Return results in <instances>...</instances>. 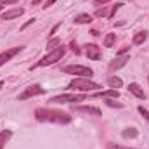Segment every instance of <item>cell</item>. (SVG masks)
<instances>
[{
	"label": "cell",
	"mask_w": 149,
	"mask_h": 149,
	"mask_svg": "<svg viewBox=\"0 0 149 149\" xmlns=\"http://www.w3.org/2000/svg\"><path fill=\"white\" fill-rule=\"evenodd\" d=\"M35 116L40 121H50V123H59V125H66L71 121V116L68 113L50 109V108H38L35 111Z\"/></svg>",
	"instance_id": "obj_1"
},
{
	"label": "cell",
	"mask_w": 149,
	"mask_h": 149,
	"mask_svg": "<svg viewBox=\"0 0 149 149\" xmlns=\"http://www.w3.org/2000/svg\"><path fill=\"white\" fill-rule=\"evenodd\" d=\"M64 52H66V49L61 45V47H57V49H54V50H50L45 57H42L40 61H38L35 66H31V70L33 68H43V66H50V64H54V63H57V61H61V57L64 56Z\"/></svg>",
	"instance_id": "obj_2"
},
{
	"label": "cell",
	"mask_w": 149,
	"mask_h": 149,
	"mask_svg": "<svg viewBox=\"0 0 149 149\" xmlns=\"http://www.w3.org/2000/svg\"><path fill=\"white\" fill-rule=\"evenodd\" d=\"M68 88H73V90H80V92H92V90H97L101 88L99 83L88 80V78H74L70 81Z\"/></svg>",
	"instance_id": "obj_3"
},
{
	"label": "cell",
	"mask_w": 149,
	"mask_h": 149,
	"mask_svg": "<svg viewBox=\"0 0 149 149\" xmlns=\"http://www.w3.org/2000/svg\"><path fill=\"white\" fill-rule=\"evenodd\" d=\"M88 99L87 94H61V95H56L52 97L49 102H56V104H70V102H81Z\"/></svg>",
	"instance_id": "obj_4"
},
{
	"label": "cell",
	"mask_w": 149,
	"mask_h": 149,
	"mask_svg": "<svg viewBox=\"0 0 149 149\" xmlns=\"http://www.w3.org/2000/svg\"><path fill=\"white\" fill-rule=\"evenodd\" d=\"M63 73H68V74H76L80 78H90L92 76V70L87 68V66H81V64H70V66H63L61 68Z\"/></svg>",
	"instance_id": "obj_5"
},
{
	"label": "cell",
	"mask_w": 149,
	"mask_h": 149,
	"mask_svg": "<svg viewBox=\"0 0 149 149\" xmlns=\"http://www.w3.org/2000/svg\"><path fill=\"white\" fill-rule=\"evenodd\" d=\"M42 94H45V88H42L40 85H31V87H28V88L19 95V101H26V99H30V97L42 95Z\"/></svg>",
	"instance_id": "obj_6"
},
{
	"label": "cell",
	"mask_w": 149,
	"mask_h": 149,
	"mask_svg": "<svg viewBox=\"0 0 149 149\" xmlns=\"http://www.w3.org/2000/svg\"><path fill=\"white\" fill-rule=\"evenodd\" d=\"M24 47H14V49H7V50H3L2 54H0V66H3L5 63H9L14 56H17L21 50H23Z\"/></svg>",
	"instance_id": "obj_7"
},
{
	"label": "cell",
	"mask_w": 149,
	"mask_h": 149,
	"mask_svg": "<svg viewBox=\"0 0 149 149\" xmlns=\"http://www.w3.org/2000/svg\"><path fill=\"white\" fill-rule=\"evenodd\" d=\"M85 54L88 56V59H92V61H97V59H101V47H97L95 43H88V45H87V50H85Z\"/></svg>",
	"instance_id": "obj_8"
},
{
	"label": "cell",
	"mask_w": 149,
	"mask_h": 149,
	"mask_svg": "<svg viewBox=\"0 0 149 149\" xmlns=\"http://www.w3.org/2000/svg\"><path fill=\"white\" fill-rule=\"evenodd\" d=\"M127 63H128L127 56H116V59H113L111 63H109V71H116V70L123 68Z\"/></svg>",
	"instance_id": "obj_9"
},
{
	"label": "cell",
	"mask_w": 149,
	"mask_h": 149,
	"mask_svg": "<svg viewBox=\"0 0 149 149\" xmlns=\"http://www.w3.org/2000/svg\"><path fill=\"white\" fill-rule=\"evenodd\" d=\"M76 113H85V114H94V116H101V109L94 108V106H73Z\"/></svg>",
	"instance_id": "obj_10"
},
{
	"label": "cell",
	"mask_w": 149,
	"mask_h": 149,
	"mask_svg": "<svg viewBox=\"0 0 149 149\" xmlns=\"http://www.w3.org/2000/svg\"><path fill=\"white\" fill-rule=\"evenodd\" d=\"M24 14V9L23 7H17V9H10V10H5L2 14V19L3 21H9V19H14V17H19Z\"/></svg>",
	"instance_id": "obj_11"
},
{
	"label": "cell",
	"mask_w": 149,
	"mask_h": 149,
	"mask_svg": "<svg viewBox=\"0 0 149 149\" xmlns=\"http://www.w3.org/2000/svg\"><path fill=\"white\" fill-rule=\"evenodd\" d=\"M128 92H130V94H134L137 99H146L144 90H142V88H141V85H137V83H130V85H128Z\"/></svg>",
	"instance_id": "obj_12"
},
{
	"label": "cell",
	"mask_w": 149,
	"mask_h": 149,
	"mask_svg": "<svg viewBox=\"0 0 149 149\" xmlns=\"http://www.w3.org/2000/svg\"><path fill=\"white\" fill-rule=\"evenodd\" d=\"M74 24H90L92 23V16L90 14H80L73 19Z\"/></svg>",
	"instance_id": "obj_13"
},
{
	"label": "cell",
	"mask_w": 149,
	"mask_h": 149,
	"mask_svg": "<svg viewBox=\"0 0 149 149\" xmlns=\"http://www.w3.org/2000/svg\"><path fill=\"white\" fill-rule=\"evenodd\" d=\"M12 137V130H2L0 132V149H3V146L7 144V141Z\"/></svg>",
	"instance_id": "obj_14"
},
{
	"label": "cell",
	"mask_w": 149,
	"mask_h": 149,
	"mask_svg": "<svg viewBox=\"0 0 149 149\" xmlns=\"http://www.w3.org/2000/svg\"><path fill=\"white\" fill-rule=\"evenodd\" d=\"M108 85H109L111 88H120V87L123 85V81H121V78H118V76H109V78H108Z\"/></svg>",
	"instance_id": "obj_15"
},
{
	"label": "cell",
	"mask_w": 149,
	"mask_h": 149,
	"mask_svg": "<svg viewBox=\"0 0 149 149\" xmlns=\"http://www.w3.org/2000/svg\"><path fill=\"white\" fill-rule=\"evenodd\" d=\"M146 40H148V33H146V31H139V33L134 35V43H135V45H141V43H144Z\"/></svg>",
	"instance_id": "obj_16"
},
{
	"label": "cell",
	"mask_w": 149,
	"mask_h": 149,
	"mask_svg": "<svg viewBox=\"0 0 149 149\" xmlns=\"http://www.w3.org/2000/svg\"><path fill=\"white\" fill-rule=\"evenodd\" d=\"M57 47H61V38H50L47 42V50H54Z\"/></svg>",
	"instance_id": "obj_17"
},
{
	"label": "cell",
	"mask_w": 149,
	"mask_h": 149,
	"mask_svg": "<svg viewBox=\"0 0 149 149\" xmlns=\"http://www.w3.org/2000/svg\"><path fill=\"white\" fill-rule=\"evenodd\" d=\"M137 134H139L137 128H127V130H123L121 135H123L125 139H134V137H137Z\"/></svg>",
	"instance_id": "obj_18"
},
{
	"label": "cell",
	"mask_w": 149,
	"mask_h": 149,
	"mask_svg": "<svg viewBox=\"0 0 149 149\" xmlns=\"http://www.w3.org/2000/svg\"><path fill=\"white\" fill-rule=\"evenodd\" d=\"M114 42H116V35L114 33H108L106 38H104V47H113Z\"/></svg>",
	"instance_id": "obj_19"
},
{
	"label": "cell",
	"mask_w": 149,
	"mask_h": 149,
	"mask_svg": "<svg viewBox=\"0 0 149 149\" xmlns=\"http://www.w3.org/2000/svg\"><path fill=\"white\" fill-rule=\"evenodd\" d=\"M95 16H97V17H106V16L109 17V10H108L106 7H102V9H97V10H95Z\"/></svg>",
	"instance_id": "obj_20"
},
{
	"label": "cell",
	"mask_w": 149,
	"mask_h": 149,
	"mask_svg": "<svg viewBox=\"0 0 149 149\" xmlns=\"http://www.w3.org/2000/svg\"><path fill=\"white\" fill-rule=\"evenodd\" d=\"M139 113H141V114H142V116H144V118L149 121V111H148V109H144L142 106H139Z\"/></svg>",
	"instance_id": "obj_21"
},
{
	"label": "cell",
	"mask_w": 149,
	"mask_h": 149,
	"mask_svg": "<svg viewBox=\"0 0 149 149\" xmlns=\"http://www.w3.org/2000/svg\"><path fill=\"white\" fill-rule=\"evenodd\" d=\"M120 7H121V3H116V5H113V9L109 10V17H113V16L116 14V10H118Z\"/></svg>",
	"instance_id": "obj_22"
},
{
	"label": "cell",
	"mask_w": 149,
	"mask_h": 149,
	"mask_svg": "<svg viewBox=\"0 0 149 149\" xmlns=\"http://www.w3.org/2000/svg\"><path fill=\"white\" fill-rule=\"evenodd\" d=\"M106 102H108V106H111V108H121V104H120V102H114L113 99H108Z\"/></svg>",
	"instance_id": "obj_23"
},
{
	"label": "cell",
	"mask_w": 149,
	"mask_h": 149,
	"mask_svg": "<svg viewBox=\"0 0 149 149\" xmlns=\"http://www.w3.org/2000/svg\"><path fill=\"white\" fill-rule=\"evenodd\" d=\"M108 149H132V148H121V146H116V144H108Z\"/></svg>",
	"instance_id": "obj_24"
},
{
	"label": "cell",
	"mask_w": 149,
	"mask_h": 149,
	"mask_svg": "<svg viewBox=\"0 0 149 149\" xmlns=\"http://www.w3.org/2000/svg\"><path fill=\"white\" fill-rule=\"evenodd\" d=\"M56 2H57V0H47V2L43 3V9H47V7H50V5H52V3H56Z\"/></svg>",
	"instance_id": "obj_25"
},
{
	"label": "cell",
	"mask_w": 149,
	"mask_h": 149,
	"mask_svg": "<svg viewBox=\"0 0 149 149\" xmlns=\"http://www.w3.org/2000/svg\"><path fill=\"white\" fill-rule=\"evenodd\" d=\"M128 50H130V47H123V49H121V50H120L118 54H120V56H125V54H127Z\"/></svg>",
	"instance_id": "obj_26"
},
{
	"label": "cell",
	"mask_w": 149,
	"mask_h": 149,
	"mask_svg": "<svg viewBox=\"0 0 149 149\" xmlns=\"http://www.w3.org/2000/svg\"><path fill=\"white\" fill-rule=\"evenodd\" d=\"M71 49L74 50V54H80V49L76 47V43H74V42H71Z\"/></svg>",
	"instance_id": "obj_27"
},
{
	"label": "cell",
	"mask_w": 149,
	"mask_h": 149,
	"mask_svg": "<svg viewBox=\"0 0 149 149\" xmlns=\"http://www.w3.org/2000/svg\"><path fill=\"white\" fill-rule=\"evenodd\" d=\"M108 2H109V0H94V3H95V5H101V3L104 5V3H108Z\"/></svg>",
	"instance_id": "obj_28"
},
{
	"label": "cell",
	"mask_w": 149,
	"mask_h": 149,
	"mask_svg": "<svg viewBox=\"0 0 149 149\" xmlns=\"http://www.w3.org/2000/svg\"><path fill=\"white\" fill-rule=\"evenodd\" d=\"M33 21H35V19H30V21H28V23H26V24H24V26H23V28H21V30H24V28H28V26H30V24H31V23H33Z\"/></svg>",
	"instance_id": "obj_29"
},
{
	"label": "cell",
	"mask_w": 149,
	"mask_h": 149,
	"mask_svg": "<svg viewBox=\"0 0 149 149\" xmlns=\"http://www.w3.org/2000/svg\"><path fill=\"white\" fill-rule=\"evenodd\" d=\"M57 28H59V24H56V26H54V28H52V30H50V33H49V35H54V33H56V30H57Z\"/></svg>",
	"instance_id": "obj_30"
},
{
	"label": "cell",
	"mask_w": 149,
	"mask_h": 149,
	"mask_svg": "<svg viewBox=\"0 0 149 149\" xmlns=\"http://www.w3.org/2000/svg\"><path fill=\"white\" fill-rule=\"evenodd\" d=\"M90 33H92V35H94V37H99V31H97V30H92V31H90Z\"/></svg>",
	"instance_id": "obj_31"
},
{
	"label": "cell",
	"mask_w": 149,
	"mask_h": 149,
	"mask_svg": "<svg viewBox=\"0 0 149 149\" xmlns=\"http://www.w3.org/2000/svg\"><path fill=\"white\" fill-rule=\"evenodd\" d=\"M14 2H16V0H3V2H2V3H3V5H5V3H14Z\"/></svg>",
	"instance_id": "obj_32"
},
{
	"label": "cell",
	"mask_w": 149,
	"mask_h": 149,
	"mask_svg": "<svg viewBox=\"0 0 149 149\" xmlns=\"http://www.w3.org/2000/svg\"><path fill=\"white\" fill-rule=\"evenodd\" d=\"M42 0H33V5H37V3H40Z\"/></svg>",
	"instance_id": "obj_33"
},
{
	"label": "cell",
	"mask_w": 149,
	"mask_h": 149,
	"mask_svg": "<svg viewBox=\"0 0 149 149\" xmlns=\"http://www.w3.org/2000/svg\"><path fill=\"white\" fill-rule=\"evenodd\" d=\"M2 5H3V3H0V10H2Z\"/></svg>",
	"instance_id": "obj_34"
}]
</instances>
